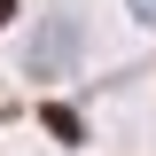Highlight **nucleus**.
I'll return each mask as SVG.
<instances>
[{"instance_id":"20e7f679","label":"nucleus","mask_w":156,"mask_h":156,"mask_svg":"<svg viewBox=\"0 0 156 156\" xmlns=\"http://www.w3.org/2000/svg\"><path fill=\"white\" fill-rule=\"evenodd\" d=\"M0 109H8V94H0Z\"/></svg>"},{"instance_id":"7ed1b4c3","label":"nucleus","mask_w":156,"mask_h":156,"mask_svg":"<svg viewBox=\"0 0 156 156\" xmlns=\"http://www.w3.org/2000/svg\"><path fill=\"white\" fill-rule=\"evenodd\" d=\"M0 23H16V0H0Z\"/></svg>"},{"instance_id":"f257e3e1","label":"nucleus","mask_w":156,"mask_h":156,"mask_svg":"<svg viewBox=\"0 0 156 156\" xmlns=\"http://www.w3.org/2000/svg\"><path fill=\"white\" fill-rule=\"evenodd\" d=\"M70 47H78V23H47V31H39V47H31V70H62V62H70Z\"/></svg>"},{"instance_id":"f03ea898","label":"nucleus","mask_w":156,"mask_h":156,"mask_svg":"<svg viewBox=\"0 0 156 156\" xmlns=\"http://www.w3.org/2000/svg\"><path fill=\"white\" fill-rule=\"evenodd\" d=\"M133 16H140V23H156V0H133Z\"/></svg>"}]
</instances>
